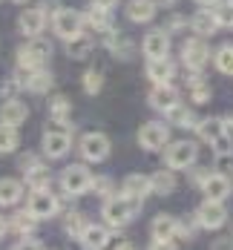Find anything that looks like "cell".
Here are the masks:
<instances>
[{"label":"cell","mask_w":233,"mask_h":250,"mask_svg":"<svg viewBox=\"0 0 233 250\" xmlns=\"http://www.w3.org/2000/svg\"><path fill=\"white\" fill-rule=\"evenodd\" d=\"M52 55V46L46 41H38V38H32L26 46H21L18 52V66L21 69H43V63L49 61Z\"/></svg>","instance_id":"obj_5"},{"label":"cell","mask_w":233,"mask_h":250,"mask_svg":"<svg viewBox=\"0 0 233 250\" xmlns=\"http://www.w3.org/2000/svg\"><path fill=\"white\" fill-rule=\"evenodd\" d=\"M158 3H161V6H173L176 0H158Z\"/></svg>","instance_id":"obj_53"},{"label":"cell","mask_w":233,"mask_h":250,"mask_svg":"<svg viewBox=\"0 0 233 250\" xmlns=\"http://www.w3.org/2000/svg\"><path fill=\"white\" fill-rule=\"evenodd\" d=\"M216 173L219 175H233V152H222V155H216Z\"/></svg>","instance_id":"obj_39"},{"label":"cell","mask_w":233,"mask_h":250,"mask_svg":"<svg viewBox=\"0 0 233 250\" xmlns=\"http://www.w3.org/2000/svg\"><path fill=\"white\" fill-rule=\"evenodd\" d=\"M21 144V135H18V126L0 124V152H15Z\"/></svg>","instance_id":"obj_32"},{"label":"cell","mask_w":233,"mask_h":250,"mask_svg":"<svg viewBox=\"0 0 233 250\" xmlns=\"http://www.w3.org/2000/svg\"><path fill=\"white\" fill-rule=\"evenodd\" d=\"M207 170H199V167H190V181H193V184H196V187H202V184H205V178H207Z\"/></svg>","instance_id":"obj_45"},{"label":"cell","mask_w":233,"mask_h":250,"mask_svg":"<svg viewBox=\"0 0 233 250\" xmlns=\"http://www.w3.org/2000/svg\"><path fill=\"white\" fill-rule=\"evenodd\" d=\"M49 112H52L55 121H66L69 112H72V104H69V98H64V95H55L49 104Z\"/></svg>","instance_id":"obj_35"},{"label":"cell","mask_w":233,"mask_h":250,"mask_svg":"<svg viewBox=\"0 0 233 250\" xmlns=\"http://www.w3.org/2000/svg\"><path fill=\"white\" fill-rule=\"evenodd\" d=\"M176 222L173 216L167 213H158L153 222H150V233H153V242H173L176 239Z\"/></svg>","instance_id":"obj_18"},{"label":"cell","mask_w":233,"mask_h":250,"mask_svg":"<svg viewBox=\"0 0 233 250\" xmlns=\"http://www.w3.org/2000/svg\"><path fill=\"white\" fill-rule=\"evenodd\" d=\"M173 75H176V66H173V61H167V58H161V61H150V66H147V78L153 81L155 86L170 83Z\"/></svg>","instance_id":"obj_22"},{"label":"cell","mask_w":233,"mask_h":250,"mask_svg":"<svg viewBox=\"0 0 233 250\" xmlns=\"http://www.w3.org/2000/svg\"><path fill=\"white\" fill-rule=\"evenodd\" d=\"M193 233H196V222H190V219L176 222V236H181V239H190Z\"/></svg>","instance_id":"obj_42"},{"label":"cell","mask_w":233,"mask_h":250,"mask_svg":"<svg viewBox=\"0 0 233 250\" xmlns=\"http://www.w3.org/2000/svg\"><path fill=\"white\" fill-rule=\"evenodd\" d=\"M92 190L106 201V199H112V196H115V181H112L109 175H101V178H95V181H92Z\"/></svg>","instance_id":"obj_37"},{"label":"cell","mask_w":233,"mask_h":250,"mask_svg":"<svg viewBox=\"0 0 233 250\" xmlns=\"http://www.w3.org/2000/svg\"><path fill=\"white\" fill-rule=\"evenodd\" d=\"M184 26H187V18H181V15H173V18L167 21V29H170V32H181Z\"/></svg>","instance_id":"obj_46"},{"label":"cell","mask_w":233,"mask_h":250,"mask_svg":"<svg viewBox=\"0 0 233 250\" xmlns=\"http://www.w3.org/2000/svg\"><path fill=\"white\" fill-rule=\"evenodd\" d=\"M12 250H43V248H41V242H35L32 236H26V239H21Z\"/></svg>","instance_id":"obj_43"},{"label":"cell","mask_w":233,"mask_h":250,"mask_svg":"<svg viewBox=\"0 0 233 250\" xmlns=\"http://www.w3.org/2000/svg\"><path fill=\"white\" fill-rule=\"evenodd\" d=\"M147 250H179V248H176L173 242H153Z\"/></svg>","instance_id":"obj_48"},{"label":"cell","mask_w":233,"mask_h":250,"mask_svg":"<svg viewBox=\"0 0 233 250\" xmlns=\"http://www.w3.org/2000/svg\"><path fill=\"white\" fill-rule=\"evenodd\" d=\"M29 118V106L18 98H9L0 104V124H9V126H21Z\"/></svg>","instance_id":"obj_15"},{"label":"cell","mask_w":233,"mask_h":250,"mask_svg":"<svg viewBox=\"0 0 233 250\" xmlns=\"http://www.w3.org/2000/svg\"><path fill=\"white\" fill-rule=\"evenodd\" d=\"M176 173L173 170H158V173L150 175V187H153V193H158V196H170L173 190H176Z\"/></svg>","instance_id":"obj_25"},{"label":"cell","mask_w":233,"mask_h":250,"mask_svg":"<svg viewBox=\"0 0 233 250\" xmlns=\"http://www.w3.org/2000/svg\"><path fill=\"white\" fill-rule=\"evenodd\" d=\"M26 210L41 222V219H52L58 210H61V199L49 193V190H32L29 199H26Z\"/></svg>","instance_id":"obj_6"},{"label":"cell","mask_w":233,"mask_h":250,"mask_svg":"<svg viewBox=\"0 0 233 250\" xmlns=\"http://www.w3.org/2000/svg\"><path fill=\"white\" fill-rule=\"evenodd\" d=\"M190 26H193L202 38H207V35H213V32L219 29V21H216V15H213L210 9H202V12H196V15H193Z\"/></svg>","instance_id":"obj_28"},{"label":"cell","mask_w":233,"mask_h":250,"mask_svg":"<svg viewBox=\"0 0 233 250\" xmlns=\"http://www.w3.org/2000/svg\"><path fill=\"white\" fill-rule=\"evenodd\" d=\"M81 158L84 161H89V164H101L104 158L109 155L112 150V144H109V138L104 135V132H86L84 138H81Z\"/></svg>","instance_id":"obj_8"},{"label":"cell","mask_w":233,"mask_h":250,"mask_svg":"<svg viewBox=\"0 0 233 250\" xmlns=\"http://www.w3.org/2000/svg\"><path fill=\"white\" fill-rule=\"evenodd\" d=\"M216 21H219V26H233V0H219V6H216Z\"/></svg>","instance_id":"obj_38"},{"label":"cell","mask_w":233,"mask_h":250,"mask_svg":"<svg viewBox=\"0 0 233 250\" xmlns=\"http://www.w3.org/2000/svg\"><path fill=\"white\" fill-rule=\"evenodd\" d=\"M81 83H84L86 95H98V92H101V86H104V75H101V69H86Z\"/></svg>","instance_id":"obj_36"},{"label":"cell","mask_w":233,"mask_h":250,"mask_svg":"<svg viewBox=\"0 0 233 250\" xmlns=\"http://www.w3.org/2000/svg\"><path fill=\"white\" fill-rule=\"evenodd\" d=\"M196 135L207 141V144H213L219 135H225V118H205V121H199L196 124Z\"/></svg>","instance_id":"obj_24"},{"label":"cell","mask_w":233,"mask_h":250,"mask_svg":"<svg viewBox=\"0 0 233 250\" xmlns=\"http://www.w3.org/2000/svg\"><path fill=\"white\" fill-rule=\"evenodd\" d=\"M84 21L92 26V29H98V32H109L112 29V15H109V9H101V6H89V12L84 15Z\"/></svg>","instance_id":"obj_27"},{"label":"cell","mask_w":233,"mask_h":250,"mask_svg":"<svg viewBox=\"0 0 233 250\" xmlns=\"http://www.w3.org/2000/svg\"><path fill=\"white\" fill-rule=\"evenodd\" d=\"M0 3H3V0H0Z\"/></svg>","instance_id":"obj_55"},{"label":"cell","mask_w":233,"mask_h":250,"mask_svg":"<svg viewBox=\"0 0 233 250\" xmlns=\"http://www.w3.org/2000/svg\"><path fill=\"white\" fill-rule=\"evenodd\" d=\"M15 3H26V0H15Z\"/></svg>","instance_id":"obj_54"},{"label":"cell","mask_w":233,"mask_h":250,"mask_svg":"<svg viewBox=\"0 0 233 250\" xmlns=\"http://www.w3.org/2000/svg\"><path fill=\"white\" fill-rule=\"evenodd\" d=\"M92 181H95V175L86 170V164H69L61 173V190L66 196H84L92 190Z\"/></svg>","instance_id":"obj_3"},{"label":"cell","mask_w":233,"mask_h":250,"mask_svg":"<svg viewBox=\"0 0 233 250\" xmlns=\"http://www.w3.org/2000/svg\"><path fill=\"white\" fill-rule=\"evenodd\" d=\"M153 193V187H150V175H141V173H129L124 181H121V196L127 201H135V204H141V201L147 199Z\"/></svg>","instance_id":"obj_12"},{"label":"cell","mask_w":233,"mask_h":250,"mask_svg":"<svg viewBox=\"0 0 233 250\" xmlns=\"http://www.w3.org/2000/svg\"><path fill=\"white\" fill-rule=\"evenodd\" d=\"M49 181H52L49 167L41 164V161H35L32 167H26L23 170V184H29L32 190H49Z\"/></svg>","instance_id":"obj_20"},{"label":"cell","mask_w":233,"mask_h":250,"mask_svg":"<svg viewBox=\"0 0 233 250\" xmlns=\"http://www.w3.org/2000/svg\"><path fill=\"white\" fill-rule=\"evenodd\" d=\"M216 69L222 72V75H233V43H225L222 49L216 52Z\"/></svg>","instance_id":"obj_34"},{"label":"cell","mask_w":233,"mask_h":250,"mask_svg":"<svg viewBox=\"0 0 233 250\" xmlns=\"http://www.w3.org/2000/svg\"><path fill=\"white\" fill-rule=\"evenodd\" d=\"M135 213H138V204L127 201L124 196H112V199L104 201V207H101V216H104V225L106 227H124L127 222L135 219Z\"/></svg>","instance_id":"obj_2"},{"label":"cell","mask_w":233,"mask_h":250,"mask_svg":"<svg viewBox=\"0 0 233 250\" xmlns=\"http://www.w3.org/2000/svg\"><path fill=\"white\" fill-rule=\"evenodd\" d=\"M18 23H21V32H23L26 38H38L46 29V15L41 9H26Z\"/></svg>","instance_id":"obj_19"},{"label":"cell","mask_w":233,"mask_h":250,"mask_svg":"<svg viewBox=\"0 0 233 250\" xmlns=\"http://www.w3.org/2000/svg\"><path fill=\"white\" fill-rule=\"evenodd\" d=\"M52 26H55V35L64 38V41H72L84 32V15H78L75 9H58L52 15Z\"/></svg>","instance_id":"obj_7"},{"label":"cell","mask_w":233,"mask_h":250,"mask_svg":"<svg viewBox=\"0 0 233 250\" xmlns=\"http://www.w3.org/2000/svg\"><path fill=\"white\" fill-rule=\"evenodd\" d=\"M35 227H38V219H35L26 207L23 210H18V213L9 219V230H15V233H21V236H32Z\"/></svg>","instance_id":"obj_26"},{"label":"cell","mask_w":233,"mask_h":250,"mask_svg":"<svg viewBox=\"0 0 233 250\" xmlns=\"http://www.w3.org/2000/svg\"><path fill=\"white\" fill-rule=\"evenodd\" d=\"M199 6H213V3H219V0H196Z\"/></svg>","instance_id":"obj_52"},{"label":"cell","mask_w":233,"mask_h":250,"mask_svg":"<svg viewBox=\"0 0 233 250\" xmlns=\"http://www.w3.org/2000/svg\"><path fill=\"white\" fill-rule=\"evenodd\" d=\"M210 250H233V239L231 236H219V239H213Z\"/></svg>","instance_id":"obj_44"},{"label":"cell","mask_w":233,"mask_h":250,"mask_svg":"<svg viewBox=\"0 0 233 250\" xmlns=\"http://www.w3.org/2000/svg\"><path fill=\"white\" fill-rule=\"evenodd\" d=\"M118 0H95V6H101V9H109L112 12V6H115Z\"/></svg>","instance_id":"obj_49"},{"label":"cell","mask_w":233,"mask_h":250,"mask_svg":"<svg viewBox=\"0 0 233 250\" xmlns=\"http://www.w3.org/2000/svg\"><path fill=\"white\" fill-rule=\"evenodd\" d=\"M196 155H199V147L193 141H173L164 147V164L167 170H190L196 164Z\"/></svg>","instance_id":"obj_4"},{"label":"cell","mask_w":233,"mask_h":250,"mask_svg":"<svg viewBox=\"0 0 233 250\" xmlns=\"http://www.w3.org/2000/svg\"><path fill=\"white\" fill-rule=\"evenodd\" d=\"M141 49H144V55H147L150 61H161V58H167V52H170V38H167V32H161V29L147 32Z\"/></svg>","instance_id":"obj_14"},{"label":"cell","mask_w":233,"mask_h":250,"mask_svg":"<svg viewBox=\"0 0 233 250\" xmlns=\"http://www.w3.org/2000/svg\"><path fill=\"white\" fill-rule=\"evenodd\" d=\"M176 104H179V92H176L170 83L153 86V92H150V106H153L155 112H167V109H173Z\"/></svg>","instance_id":"obj_17"},{"label":"cell","mask_w":233,"mask_h":250,"mask_svg":"<svg viewBox=\"0 0 233 250\" xmlns=\"http://www.w3.org/2000/svg\"><path fill=\"white\" fill-rule=\"evenodd\" d=\"M69 150H72V124L52 118L46 124V132H43V155L46 158H64Z\"/></svg>","instance_id":"obj_1"},{"label":"cell","mask_w":233,"mask_h":250,"mask_svg":"<svg viewBox=\"0 0 233 250\" xmlns=\"http://www.w3.org/2000/svg\"><path fill=\"white\" fill-rule=\"evenodd\" d=\"M21 199H23V181L0 178V207H15Z\"/></svg>","instance_id":"obj_21"},{"label":"cell","mask_w":233,"mask_h":250,"mask_svg":"<svg viewBox=\"0 0 233 250\" xmlns=\"http://www.w3.org/2000/svg\"><path fill=\"white\" fill-rule=\"evenodd\" d=\"M138 144L150 152L164 150V147L170 144V129H167V124H161V121H147V124L138 129Z\"/></svg>","instance_id":"obj_9"},{"label":"cell","mask_w":233,"mask_h":250,"mask_svg":"<svg viewBox=\"0 0 233 250\" xmlns=\"http://www.w3.org/2000/svg\"><path fill=\"white\" fill-rule=\"evenodd\" d=\"M6 230H9V222H6V219H3V216H0V239H3V236H6Z\"/></svg>","instance_id":"obj_50"},{"label":"cell","mask_w":233,"mask_h":250,"mask_svg":"<svg viewBox=\"0 0 233 250\" xmlns=\"http://www.w3.org/2000/svg\"><path fill=\"white\" fill-rule=\"evenodd\" d=\"M167 118H170V124L181 126V129H190V126H196L193 109H190V106H181V104H176L173 109H167Z\"/></svg>","instance_id":"obj_29"},{"label":"cell","mask_w":233,"mask_h":250,"mask_svg":"<svg viewBox=\"0 0 233 250\" xmlns=\"http://www.w3.org/2000/svg\"><path fill=\"white\" fill-rule=\"evenodd\" d=\"M233 184L228 175H219V173H210L205 178V184H202V193H205L207 201H225L231 196Z\"/></svg>","instance_id":"obj_13"},{"label":"cell","mask_w":233,"mask_h":250,"mask_svg":"<svg viewBox=\"0 0 233 250\" xmlns=\"http://www.w3.org/2000/svg\"><path fill=\"white\" fill-rule=\"evenodd\" d=\"M115 250H135V245H132V242H121Z\"/></svg>","instance_id":"obj_51"},{"label":"cell","mask_w":233,"mask_h":250,"mask_svg":"<svg viewBox=\"0 0 233 250\" xmlns=\"http://www.w3.org/2000/svg\"><path fill=\"white\" fill-rule=\"evenodd\" d=\"M38 9H41L43 15H55L61 6H58V0H41V6H38Z\"/></svg>","instance_id":"obj_47"},{"label":"cell","mask_w":233,"mask_h":250,"mask_svg":"<svg viewBox=\"0 0 233 250\" xmlns=\"http://www.w3.org/2000/svg\"><path fill=\"white\" fill-rule=\"evenodd\" d=\"M228 222V207H225V201H207L196 210V225L205 227V230H219V227H225Z\"/></svg>","instance_id":"obj_10"},{"label":"cell","mask_w":233,"mask_h":250,"mask_svg":"<svg viewBox=\"0 0 233 250\" xmlns=\"http://www.w3.org/2000/svg\"><path fill=\"white\" fill-rule=\"evenodd\" d=\"M155 15V0H129L127 3V18L132 23H147Z\"/></svg>","instance_id":"obj_23"},{"label":"cell","mask_w":233,"mask_h":250,"mask_svg":"<svg viewBox=\"0 0 233 250\" xmlns=\"http://www.w3.org/2000/svg\"><path fill=\"white\" fill-rule=\"evenodd\" d=\"M89 52H92V41H89V38H84V35L72 38V41H69V46H66V55H69L72 61H84Z\"/></svg>","instance_id":"obj_33"},{"label":"cell","mask_w":233,"mask_h":250,"mask_svg":"<svg viewBox=\"0 0 233 250\" xmlns=\"http://www.w3.org/2000/svg\"><path fill=\"white\" fill-rule=\"evenodd\" d=\"M181 61H184V66H187L190 72H202L205 63L210 61V49H207V43L202 41V38L187 41L184 49H181Z\"/></svg>","instance_id":"obj_11"},{"label":"cell","mask_w":233,"mask_h":250,"mask_svg":"<svg viewBox=\"0 0 233 250\" xmlns=\"http://www.w3.org/2000/svg\"><path fill=\"white\" fill-rule=\"evenodd\" d=\"M89 225L86 222V216L84 213H78V210H72V213H66V219H64V230H66V236L69 239H81V233H84V227Z\"/></svg>","instance_id":"obj_31"},{"label":"cell","mask_w":233,"mask_h":250,"mask_svg":"<svg viewBox=\"0 0 233 250\" xmlns=\"http://www.w3.org/2000/svg\"><path fill=\"white\" fill-rule=\"evenodd\" d=\"M210 147H213V152H216V155H222V152H233V138L225 132V135H219Z\"/></svg>","instance_id":"obj_41"},{"label":"cell","mask_w":233,"mask_h":250,"mask_svg":"<svg viewBox=\"0 0 233 250\" xmlns=\"http://www.w3.org/2000/svg\"><path fill=\"white\" fill-rule=\"evenodd\" d=\"M129 46H132L129 41H124V38H115V43L109 46V52H112L115 58H121V61H129V58H132V49H129Z\"/></svg>","instance_id":"obj_40"},{"label":"cell","mask_w":233,"mask_h":250,"mask_svg":"<svg viewBox=\"0 0 233 250\" xmlns=\"http://www.w3.org/2000/svg\"><path fill=\"white\" fill-rule=\"evenodd\" d=\"M109 233L112 230L106 225H86L81 233V245H84V250H104L109 242Z\"/></svg>","instance_id":"obj_16"},{"label":"cell","mask_w":233,"mask_h":250,"mask_svg":"<svg viewBox=\"0 0 233 250\" xmlns=\"http://www.w3.org/2000/svg\"><path fill=\"white\" fill-rule=\"evenodd\" d=\"M187 86H190V98H193V104H207V101H210V86L205 83V78L199 75V72L190 75Z\"/></svg>","instance_id":"obj_30"}]
</instances>
